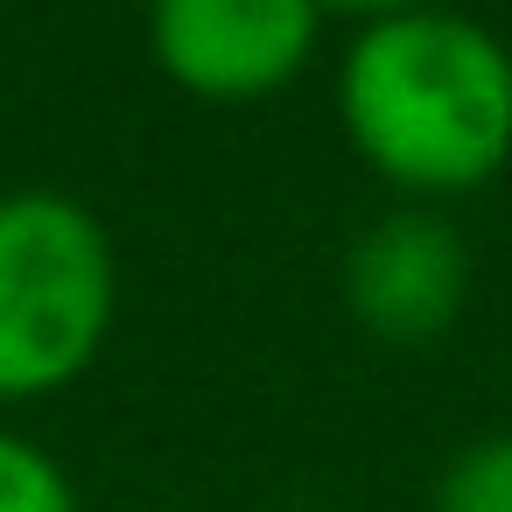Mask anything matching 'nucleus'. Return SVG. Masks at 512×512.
<instances>
[{"mask_svg":"<svg viewBox=\"0 0 512 512\" xmlns=\"http://www.w3.org/2000/svg\"><path fill=\"white\" fill-rule=\"evenodd\" d=\"M323 15H344V22H358V29H372V22H393V15H414V8H435V0H316Z\"/></svg>","mask_w":512,"mask_h":512,"instance_id":"obj_7","label":"nucleus"},{"mask_svg":"<svg viewBox=\"0 0 512 512\" xmlns=\"http://www.w3.org/2000/svg\"><path fill=\"white\" fill-rule=\"evenodd\" d=\"M0 512H85V498L43 442L0 428Z\"/></svg>","mask_w":512,"mask_h":512,"instance_id":"obj_6","label":"nucleus"},{"mask_svg":"<svg viewBox=\"0 0 512 512\" xmlns=\"http://www.w3.org/2000/svg\"><path fill=\"white\" fill-rule=\"evenodd\" d=\"M337 288L365 337H379L393 351L435 344L470 302V239L442 211L400 204L344 246Z\"/></svg>","mask_w":512,"mask_h":512,"instance_id":"obj_4","label":"nucleus"},{"mask_svg":"<svg viewBox=\"0 0 512 512\" xmlns=\"http://www.w3.org/2000/svg\"><path fill=\"white\" fill-rule=\"evenodd\" d=\"M337 127L414 204L484 190L512 162V50L456 8L372 22L337 57Z\"/></svg>","mask_w":512,"mask_h":512,"instance_id":"obj_1","label":"nucleus"},{"mask_svg":"<svg viewBox=\"0 0 512 512\" xmlns=\"http://www.w3.org/2000/svg\"><path fill=\"white\" fill-rule=\"evenodd\" d=\"M295 512H316V505H295Z\"/></svg>","mask_w":512,"mask_h":512,"instance_id":"obj_8","label":"nucleus"},{"mask_svg":"<svg viewBox=\"0 0 512 512\" xmlns=\"http://www.w3.org/2000/svg\"><path fill=\"white\" fill-rule=\"evenodd\" d=\"M323 36L316 0H148V50L162 78L211 106L288 92Z\"/></svg>","mask_w":512,"mask_h":512,"instance_id":"obj_3","label":"nucleus"},{"mask_svg":"<svg viewBox=\"0 0 512 512\" xmlns=\"http://www.w3.org/2000/svg\"><path fill=\"white\" fill-rule=\"evenodd\" d=\"M428 512H512V428H491V435L463 442L442 463Z\"/></svg>","mask_w":512,"mask_h":512,"instance_id":"obj_5","label":"nucleus"},{"mask_svg":"<svg viewBox=\"0 0 512 512\" xmlns=\"http://www.w3.org/2000/svg\"><path fill=\"white\" fill-rule=\"evenodd\" d=\"M120 316V260L92 204L64 190L0 197V407L78 386Z\"/></svg>","mask_w":512,"mask_h":512,"instance_id":"obj_2","label":"nucleus"}]
</instances>
